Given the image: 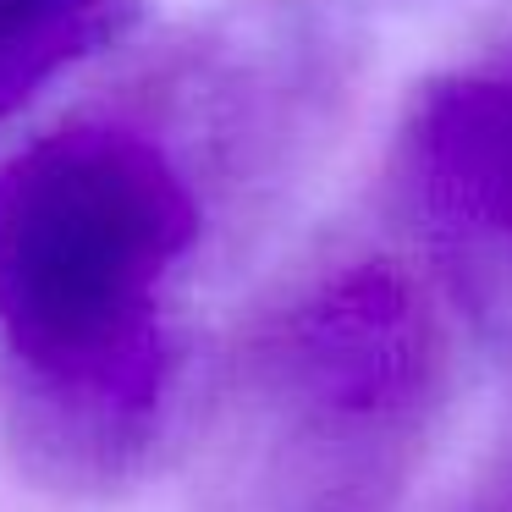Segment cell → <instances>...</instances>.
I'll return each instance as SVG.
<instances>
[{
  "mask_svg": "<svg viewBox=\"0 0 512 512\" xmlns=\"http://www.w3.org/2000/svg\"><path fill=\"white\" fill-rule=\"evenodd\" d=\"M199 199L149 133L67 122L0 171V391L17 463L105 496L155 452L171 397L166 287Z\"/></svg>",
  "mask_w": 512,
  "mask_h": 512,
  "instance_id": "1",
  "label": "cell"
},
{
  "mask_svg": "<svg viewBox=\"0 0 512 512\" xmlns=\"http://www.w3.org/2000/svg\"><path fill=\"white\" fill-rule=\"evenodd\" d=\"M446 408V325L402 259H342L232 347L193 512H397Z\"/></svg>",
  "mask_w": 512,
  "mask_h": 512,
  "instance_id": "2",
  "label": "cell"
},
{
  "mask_svg": "<svg viewBox=\"0 0 512 512\" xmlns=\"http://www.w3.org/2000/svg\"><path fill=\"white\" fill-rule=\"evenodd\" d=\"M397 177L463 276L512 281V50L424 83L397 138Z\"/></svg>",
  "mask_w": 512,
  "mask_h": 512,
  "instance_id": "3",
  "label": "cell"
},
{
  "mask_svg": "<svg viewBox=\"0 0 512 512\" xmlns=\"http://www.w3.org/2000/svg\"><path fill=\"white\" fill-rule=\"evenodd\" d=\"M144 0H0V122L127 34Z\"/></svg>",
  "mask_w": 512,
  "mask_h": 512,
  "instance_id": "4",
  "label": "cell"
},
{
  "mask_svg": "<svg viewBox=\"0 0 512 512\" xmlns=\"http://www.w3.org/2000/svg\"><path fill=\"white\" fill-rule=\"evenodd\" d=\"M468 512H512V435L501 441V452L490 457V468H485V479H479Z\"/></svg>",
  "mask_w": 512,
  "mask_h": 512,
  "instance_id": "5",
  "label": "cell"
}]
</instances>
